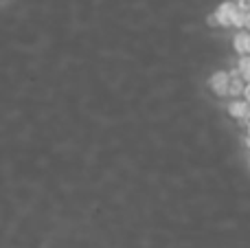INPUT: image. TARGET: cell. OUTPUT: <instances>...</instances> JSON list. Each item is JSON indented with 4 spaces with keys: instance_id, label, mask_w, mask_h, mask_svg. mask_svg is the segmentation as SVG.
<instances>
[{
    "instance_id": "cell-1",
    "label": "cell",
    "mask_w": 250,
    "mask_h": 248,
    "mask_svg": "<svg viewBox=\"0 0 250 248\" xmlns=\"http://www.w3.org/2000/svg\"><path fill=\"white\" fill-rule=\"evenodd\" d=\"M208 86L213 88V92H215V95H229L230 75H229V73H224V70H220V73H215V75L211 77Z\"/></svg>"
},
{
    "instance_id": "cell-2",
    "label": "cell",
    "mask_w": 250,
    "mask_h": 248,
    "mask_svg": "<svg viewBox=\"0 0 250 248\" xmlns=\"http://www.w3.org/2000/svg\"><path fill=\"white\" fill-rule=\"evenodd\" d=\"M230 75V86H229V95H242V92H246L248 88V82L244 79V75L239 73V70H233Z\"/></svg>"
},
{
    "instance_id": "cell-3",
    "label": "cell",
    "mask_w": 250,
    "mask_h": 248,
    "mask_svg": "<svg viewBox=\"0 0 250 248\" xmlns=\"http://www.w3.org/2000/svg\"><path fill=\"white\" fill-rule=\"evenodd\" d=\"M229 112H230V117L239 119V121H246L248 114H250V103L248 101H233L230 108H229Z\"/></svg>"
},
{
    "instance_id": "cell-4",
    "label": "cell",
    "mask_w": 250,
    "mask_h": 248,
    "mask_svg": "<svg viewBox=\"0 0 250 248\" xmlns=\"http://www.w3.org/2000/svg\"><path fill=\"white\" fill-rule=\"evenodd\" d=\"M235 48L242 55H250V31H239L235 35Z\"/></svg>"
},
{
    "instance_id": "cell-5",
    "label": "cell",
    "mask_w": 250,
    "mask_h": 248,
    "mask_svg": "<svg viewBox=\"0 0 250 248\" xmlns=\"http://www.w3.org/2000/svg\"><path fill=\"white\" fill-rule=\"evenodd\" d=\"M235 4L242 13H250V0H235Z\"/></svg>"
}]
</instances>
